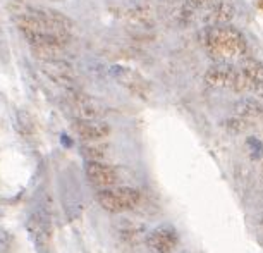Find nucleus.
Listing matches in <instances>:
<instances>
[{
  "label": "nucleus",
  "mask_w": 263,
  "mask_h": 253,
  "mask_svg": "<svg viewBox=\"0 0 263 253\" xmlns=\"http://www.w3.org/2000/svg\"><path fill=\"white\" fill-rule=\"evenodd\" d=\"M33 56L40 59L42 62L52 61H64V48L53 43H40V45H31Z\"/></svg>",
  "instance_id": "obj_13"
},
{
  "label": "nucleus",
  "mask_w": 263,
  "mask_h": 253,
  "mask_svg": "<svg viewBox=\"0 0 263 253\" xmlns=\"http://www.w3.org/2000/svg\"><path fill=\"white\" fill-rule=\"evenodd\" d=\"M241 73L250 79L255 88L263 84V64L256 59H245L241 64Z\"/></svg>",
  "instance_id": "obj_15"
},
{
  "label": "nucleus",
  "mask_w": 263,
  "mask_h": 253,
  "mask_svg": "<svg viewBox=\"0 0 263 253\" xmlns=\"http://www.w3.org/2000/svg\"><path fill=\"white\" fill-rule=\"evenodd\" d=\"M205 47L218 61L245 57L248 50L245 37L232 26H212L205 34Z\"/></svg>",
  "instance_id": "obj_1"
},
{
  "label": "nucleus",
  "mask_w": 263,
  "mask_h": 253,
  "mask_svg": "<svg viewBox=\"0 0 263 253\" xmlns=\"http://www.w3.org/2000/svg\"><path fill=\"white\" fill-rule=\"evenodd\" d=\"M146 243L153 253H172L179 245V234L172 226H160L152 231Z\"/></svg>",
  "instance_id": "obj_5"
},
{
  "label": "nucleus",
  "mask_w": 263,
  "mask_h": 253,
  "mask_svg": "<svg viewBox=\"0 0 263 253\" xmlns=\"http://www.w3.org/2000/svg\"><path fill=\"white\" fill-rule=\"evenodd\" d=\"M34 16L40 19V23H42L48 31L55 33L66 40L71 37L74 23H72V19L67 17L64 12L55 11V9H36Z\"/></svg>",
  "instance_id": "obj_3"
},
{
  "label": "nucleus",
  "mask_w": 263,
  "mask_h": 253,
  "mask_svg": "<svg viewBox=\"0 0 263 253\" xmlns=\"http://www.w3.org/2000/svg\"><path fill=\"white\" fill-rule=\"evenodd\" d=\"M81 152L88 162H105V158L110 153V147L102 141H90L83 145Z\"/></svg>",
  "instance_id": "obj_14"
},
{
  "label": "nucleus",
  "mask_w": 263,
  "mask_h": 253,
  "mask_svg": "<svg viewBox=\"0 0 263 253\" xmlns=\"http://www.w3.org/2000/svg\"><path fill=\"white\" fill-rule=\"evenodd\" d=\"M74 131L86 143L103 141L110 135V126L107 122L100 121V119H78L74 122Z\"/></svg>",
  "instance_id": "obj_6"
},
{
  "label": "nucleus",
  "mask_w": 263,
  "mask_h": 253,
  "mask_svg": "<svg viewBox=\"0 0 263 253\" xmlns=\"http://www.w3.org/2000/svg\"><path fill=\"white\" fill-rule=\"evenodd\" d=\"M236 78H237V71H234V69L229 67V66L210 67L205 74V81H206L208 86L229 88V90H234Z\"/></svg>",
  "instance_id": "obj_8"
},
{
  "label": "nucleus",
  "mask_w": 263,
  "mask_h": 253,
  "mask_svg": "<svg viewBox=\"0 0 263 253\" xmlns=\"http://www.w3.org/2000/svg\"><path fill=\"white\" fill-rule=\"evenodd\" d=\"M237 114L241 116L242 121H255L261 116L263 111L255 100H245L237 105Z\"/></svg>",
  "instance_id": "obj_16"
},
{
  "label": "nucleus",
  "mask_w": 263,
  "mask_h": 253,
  "mask_svg": "<svg viewBox=\"0 0 263 253\" xmlns=\"http://www.w3.org/2000/svg\"><path fill=\"white\" fill-rule=\"evenodd\" d=\"M234 14H236V9L232 7L229 2H218L210 9L206 21L210 23L212 26H227V24L234 19Z\"/></svg>",
  "instance_id": "obj_11"
},
{
  "label": "nucleus",
  "mask_w": 263,
  "mask_h": 253,
  "mask_svg": "<svg viewBox=\"0 0 263 253\" xmlns=\"http://www.w3.org/2000/svg\"><path fill=\"white\" fill-rule=\"evenodd\" d=\"M29 231L33 232L38 248L48 246V243H50V221L45 215L34 214L31 217V222H29Z\"/></svg>",
  "instance_id": "obj_10"
},
{
  "label": "nucleus",
  "mask_w": 263,
  "mask_h": 253,
  "mask_svg": "<svg viewBox=\"0 0 263 253\" xmlns=\"http://www.w3.org/2000/svg\"><path fill=\"white\" fill-rule=\"evenodd\" d=\"M43 73L48 78L53 79L57 84L66 88H71L74 84V73L69 67V64L64 61H52V62H43Z\"/></svg>",
  "instance_id": "obj_9"
},
{
  "label": "nucleus",
  "mask_w": 263,
  "mask_h": 253,
  "mask_svg": "<svg viewBox=\"0 0 263 253\" xmlns=\"http://www.w3.org/2000/svg\"><path fill=\"white\" fill-rule=\"evenodd\" d=\"M261 167H263V153H261Z\"/></svg>",
  "instance_id": "obj_18"
},
{
  "label": "nucleus",
  "mask_w": 263,
  "mask_h": 253,
  "mask_svg": "<svg viewBox=\"0 0 263 253\" xmlns=\"http://www.w3.org/2000/svg\"><path fill=\"white\" fill-rule=\"evenodd\" d=\"M208 2H210V0H186V9L193 12V11H196V9L206 6Z\"/></svg>",
  "instance_id": "obj_17"
},
{
  "label": "nucleus",
  "mask_w": 263,
  "mask_h": 253,
  "mask_svg": "<svg viewBox=\"0 0 263 253\" xmlns=\"http://www.w3.org/2000/svg\"><path fill=\"white\" fill-rule=\"evenodd\" d=\"M119 79H121V83L124 86H126L129 92L135 93V95L146 97L148 93H150V86H148V83L140 76V74H136L133 71H124L121 76H119Z\"/></svg>",
  "instance_id": "obj_12"
},
{
  "label": "nucleus",
  "mask_w": 263,
  "mask_h": 253,
  "mask_svg": "<svg viewBox=\"0 0 263 253\" xmlns=\"http://www.w3.org/2000/svg\"><path fill=\"white\" fill-rule=\"evenodd\" d=\"M141 200V195L136 188L131 186H119V188H107L97 195L98 205L112 214H121V212L133 210Z\"/></svg>",
  "instance_id": "obj_2"
},
{
  "label": "nucleus",
  "mask_w": 263,
  "mask_h": 253,
  "mask_svg": "<svg viewBox=\"0 0 263 253\" xmlns=\"http://www.w3.org/2000/svg\"><path fill=\"white\" fill-rule=\"evenodd\" d=\"M71 107L79 119H100L103 116V107L100 103L83 93H74L71 97Z\"/></svg>",
  "instance_id": "obj_7"
},
{
  "label": "nucleus",
  "mask_w": 263,
  "mask_h": 253,
  "mask_svg": "<svg viewBox=\"0 0 263 253\" xmlns=\"http://www.w3.org/2000/svg\"><path fill=\"white\" fill-rule=\"evenodd\" d=\"M86 177L91 185L100 190L114 188L119 181L117 169L107 162H88L86 164Z\"/></svg>",
  "instance_id": "obj_4"
}]
</instances>
